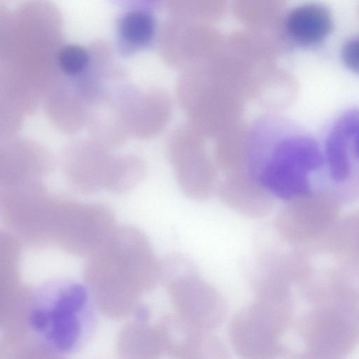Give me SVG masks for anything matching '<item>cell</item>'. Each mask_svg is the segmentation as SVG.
<instances>
[{"label": "cell", "mask_w": 359, "mask_h": 359, "mask_svg": "<svg viewBox=\"0 0 359 359\" xmlns=\"http://www.w3.org/2000/svg\"><path fill=\"white\" fill-rule=\"evenodd\" d=\"M249 154L254 178L285 202L316 191L311 177L325 166L318 143L276 113L250 125Z\"/></svg>", "instance_id": "cell-1"}, {"label": "cell", "mask_w": 359, "mask_h": 359, "mask_svg": "<svg viewBox=\"0 0 359 359\" xmlns=\"http://www.w3.org/2000/svg\"><path fill=\"white\" fill-rule=\"evenodd\" d=\"M27 326L34 341L46 351L67 355L85 346L97 325V313L88 287L71 278H55L33 292Z\"/></svg>", "instance_id": "cell-2"}, {"label": "cell", "mask_w": 359, "mask_h": 359, "mask_svg": "<svg viewBox=\"0 0 359 359\" xmlns=\"http://www.w3.org/2000/svg\"><path fill=\"white\" fill-rule=\"evenodd\" d=\"M255 297L232 318L229 329L235 351L247 359H271L285 353L281 337L291 325L290 287L276 281L254 282Z\"/></svg>", "instance_id": "cell-3"}, {"label": "cell", "mask_w": 359, "mask_h": 359, "mask_svg": "<svg viewBox=\"0 0 359 359\" xmlns=\"http://www.w3.org/2000/svg\"><path fill=\"white\" fill-rule=\"evenodd\" d=\"M176 93L189 124L214 139L243 121L248 100L242 83L219 80L184 81Z\"/></svg>", "instance_id": "cell-4"}, {"label": "cell", "mask_w": 359, "mask_h": 359, "mask_svg": "<svg viewBox=\"0 0 359 359\" xmlns=\"http://www.w3.org/2000/svg\"><path fill=\"white\" fill-rule=\"evenodd\" d=\"M339 203L335 196L324 190L286 201L276 215V229L293 249L309 256L323 254L339 219Z\"/></svg>", "instance_id": "cell-5"}, {"label": "cell", "mask_w": 359, "mask_h": 359, "mask_svg": "<svg viewBox=\"0 0 359 359\" xmlns=\"http://www.w3.org/2000/svg\"><path fill=\"white\" fill-rule=\"evenodd\" d=\"M165 269L167 290L176 313L208 330L222 323L226 313L224 298L200 277L189 259L174 254Z\"/></svg>", "instance_id": "cell-6"}, {"label": "cell", "mask_w": 359, "mask_h": 359, "mask_svg": "<svg viewBox=\"0 0 359 359\" xmlns=\"http://www.w3.org/2000/svg\"><path fill=\"white\" fill-rule=\"evenodd\" d=\"M297 331L313 357L342 358L359 341V308L340 303L313 305L300 318Z\"/></svg>", "instance_id": "cell-7"}, {"label": "cell", "mask_w": 359, "mask_h": 359, "mask_svg": "<svg viewBox=\"0 0 359 359\" xmlns=\"http://www.w3.org/2000/svg\"><path fill=\"white\" fill-rule=\"evenodd\" d=\"M205 137L189 124L176 128L168 142V155L182 191L196 201L216 192L217 167L205 147Z\"/></svg>", "instance_id": "cell-8"}, {"label": "cell", "mask_w": 359, "mask_h": 359, "mask_svg": "<svg viewBox=\"0 0 359 359\" xmlns=\"http://www.w3.org/2000/svg\"><path fill=\"white\" fill-rule=\"evenodd\" d=\"M304 298L312 305L340 303L359 304V264L336 259L323 271L312 270L299 285Z\"/></svg>", "instance_id": "cell-9"}, {"label": "cell", "mask_w": 359, "mask_h": 359, "mask_svg": "<svg viewBox=\"0 0 359 359\" xmlns=\"http://www.w3.org/2000/svg\"><path fill=\"white\" fill-rule=\"evenodd\" d=\"M159 338L163 348L177 358H223L226 353L219 339L176 313L164 318Z\"/></svg>", "instance_id": "cell-10"}, {"label": "cell", "mask_w": 359, "mask_h": 359, "mask_svg": "<svg viewBox=\"0 0 359 359\" xmlns=\"http://www.w3.org/2000/svg\"><path fill=\"white\" fill-rule=\"evenodd\" d=\"M216 192L222 203L249 218H262L271 210L273 197L250 173L225 176Z\"/></svg>", "instance_id": "cell-11"}, {"label": "cell", "mask_w": 359, "mask_h": 359, "mask_svg": "<svg viewBox=\"0 0 359 359\" xmlns=\"http://www.w3.org/2000/svg\"><path fill=\"white\" fill-rule=\"evenodd\" d=\"M214 160L225 176L250 173V125L240 122L215 139ZM252 175V174H251Z\"/></svg>", "instance_id": "cell-12"}, {"label": "cell", "mask_w": 359, "mask_h": 359, "mask_svg": "<svg viewBox=\"0 0 359 359\" xmlns=\"http://www.w3.org/2000/svg\"><path fill=\"white\" fill-rule=\"evenodd\" d=\"M154 32V20L148 11L130 8L122 13L116 22L118 48L125 54H132L149 45Z\"/></svg>", "instance_id": "cell-13"}, {"label": "cell", "mask_w": 359, "mask_h": 359, "mask_svg": "<svg viewBox=\"0 0 359 359\" xmlns=\"http://www.w3.org/2000/svg\"><path fill=\"white\" fill-rule=\"evenodd\" d=\"M287 25L294 39L304 44H313L328 34L331 19L323 6L309 4L294 8L288 16Z\"/></svg>", "instance_id": "cell-14"}, {"label": "cell", "mask_w": 359, "mask_h": 359, "mask_svg": "<svg viewBox=\"0 0 359 359\" xmlns=\"http://www.w3.org/2000/svg\"><path fill=\"white\" fill-rule=\"evenodd\" d=\"M324 254L359 264V210L339 219L327 239Z\"/></svg>", "instance_id": "cell-15"}, {"label": "cell", "mask_w": 359, "mask_h": 359, "mask_svg": "<svg viewBox=\"0 0 359 359\" xmlns=\"http://www.w3.org/2000/svg\"><path fill=\"white\" fill-rule=\"evenodd\" d=\"M56 60L63 74L69 76H78L88 68L90 55L84 47L69 43L60 47Z\"/></svg>", "instance_id": "cell-16"}, {"label": "cell", "mask_w": 359, "mask_h": 359, "mask_svg": "<svg viewBox=\"0 0 359 359\" xmlns=\"http://www.w3.org/2000/svg\"><path fill=\"white\" fill-rule=\"evenodd\" d=\"M343 60L348 69L359 73V38L350 41L345 46Z\"/></svg>", "instance_id": "cell-17"}]
</instances>
